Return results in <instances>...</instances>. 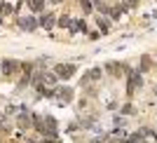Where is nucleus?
Masks as SVG:
<instances>
[{"instance_id": "obj_7", "label": "nucleus", "mask_w": 157, "mask_h": 143, "mask_svg": "<svg viewBox=\"0 0 157 143\" xmlns=\"http://www.w3.org/2000/svg\"><path fill=\"white\" fill-rule=\"evenodd\" d=\"M14 113H19V106H7V115H14Z\"/></svg>"}, {"instance_id": "obj_10", "label": "nucleus", "mask_w": 157, "mask_h": 143, "mask_svg": "<svg viewBox=\"0 0 157 143\" xmlns=\"http://www.w3.org/2000/svg\"><path fill=\"white\" fill-rule=\"evenodd\" d=\"M82 10H85V12H89V10H92V5H89V0H82Z\"/></svg>"}, {"instance_id": "obj_6", "label": "nucleus", "mask_w": 157, "mask_h": 143, "mask_svg": "<svg viewBox=\"0 0 157 143\" xmlns=\"http://www.w3.org/2000/svg\"><path fill=\"white\" fill-rule=\"evenodd\" d=\"M42 78H45L47 85H54V82H56V75H42Z\"/></svg>"}, {"instance_id": "obj_8", "label": "nucleus", "mask_w": 157, "mask_h": 143, "mask_svg": "<svg viewBox=\"0 0 157 143\" xmlns=\"http://www.w3.org/2000/svg\"><path fill=\"white\" fill-rule=\"evenodd\" d=\"M0 127H2V129L7 131V127H10V124H7V120H5V115H2V113H0Z\"/></svg>"}, {"instance_id": "obj_4", "label": "nucleus", "mask_w": 157, "mask_h": 143, "mask_svg": "<svg viewBox=\"0 0 157 143\" xmlns=\"http://www.w3.org/2000/svg\"><path fill=\"white\" fill-rule=\"evenodd\" d=\"M21 28H26V31H33V28H35V19H31V17L21 19Z\"/></svg>"}, {"instance_id": "obj_1", "label": "nucleus", "mask_w": 157, "mask_h": 143, "mask_svg": "<svg viewBox=\"0 0 157 143\" xmlns=\"http://www.w3.org/2000/svg\"><path fill=\"white\" fill-rule=\"evenodd\" d=\"M73 73H75V66H73V64H59V66H56V75H59V78H71V75H73Z\"/></svg>"}, {"instance_id": "obj_2", "label": "nucleus", "mask_w": 157, "mask_h": 143, "mask_svg": "<svg viewBox=\"0 0 157 143\" xmlns=\"http://www.w3.org/2000/svg\"><path fill=\"white\" fill-rule=\"evenodd\" d=\"M14 71H17V64H14V61H10V59H7L5 64H2V73H5L7 78H10V75H14Z\"/></svg>"}, {"instance_id": "obj_5", "label": "nucleus", "mask_w": 157, "mask_h": 143, "mask_svg": "<svg viewBox=\"0 0 157 143\" xmlns=\"http://www.w3.org/2000/svg\"><path fill=\"white\" fill-rule=\"evenodd\" d=\"M52 24H54V17H52V14H45V17L40 19V26H45V28H49Z\"/></svg>"}, {"instance_id": "obj_9", "label": "nucleus", "mask_w": 157, "mask_h": 143, "mask_svg": "<svg viewBox=\"0 0 157 143\" xmlns=\"http://www.w3.org/2000/svg\"><path fill=\"white\" fill-rule=\"evenodd\" d=\"M59 24H61V26H71V19H68V17H61Z\"/></svg>"}, {"instance_id": "obj_3", "label": "nucleus", "mask_w": 157, "mask_h": 143, "mask_svg": "<svg viewBox=\"0 0 157 143\" xmlns=\"http://www.w3.org/2000/svg\"><path fill=\"white\" fill-rule=\"evenodd\" d=\"M19 127H21V129H24V127H26V129L31 127V117H28V113H21V115H19Z\"/></svg>"}]
</instances>
